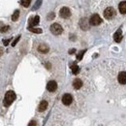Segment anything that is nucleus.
<instances>
[{
	"label": "nucleus",
	"mask_w": 126,
	"mask_h": 126,
	"mask_svg": "<svg viewBox=\"0 0 126 126\" xmlns=\"http://www.w3.org/2000/svg\"><path fill=\"white\" fill-rule=\"evenodd\" d=\"M19 17H20V11H19V10H16L15 13L13 14V16H12V20H13L14 21H16L19 20Z\"/></svg>",
	"instance_id": "nucleus-17"
},
{
	"label": "nucleus",
	"mask_w": 126,
	"mask_h": 126,
	"mask_svg": "<svg viewBox=\"0 0 126 126\" xmlns=\"http://www.w3.org/2000/svg\"><path fill=\"white\" fill-rule=\"evenodd\" d=\"M50 31H51V33L54 34V35H60V34L62 33L63 29H62V27H61L60 24H58V23H53V24H51V26H50Z\"/></svg>",
	"instance_id": "nucleus-2"
},
{
	"label": "nucleus",
	"mask_w": 126,
	"mask_h": 126,
	"mask_svg": "<svg viewBox=\"0 0 126 126\" xmlns=\"http://www.w3.org/2000/svg\"><path fill=\"white\" fill-rule=\"evenodd\" d=\"M28 126H36V121L31 120V121H30V123L28 124Z\"/></svg>",
	"instance_id": "nucleus-24"
},
{
	"label": "nucleus",
	"mask_w": 126,
	"mask_h": 126,
	"mask_svg": "<svg viewBox=\"0 0 126 126\" xmlns=\"http://www.w3.org/2000/svg\"><path fill=\"white\" fill-rule=\"evenodd\" d=\"M8 29H9V26H3L1 29H0V31H1V32H6V31H8Z\"/></svg>",
	"instance_id": "nucleus-23"
},
{
	"label": "nucleus",
	"mask_w": 126,
	"mask_h": 126,
	"mask_svg": "<svg viewBox=\"0 0 126 126\" xmlns=\"http://www.w3.org/2000/svg\"><path fill=\"white\" fill-rule=\"evenodd\" d=\"M84 52H85V50H83V51H81L79 54H78V56H77V58H78V60H81L82 58H83V56H84Z\"/></svg>",
	"instance_id": "nucleus-21"
},
{
	"label": "nucleus",
	"mask_w": 126,
	"mask_h": 126,
	"mask_svg": "<svg viewBox=\"0 0 126 126\" xmlns=\"http://www.w3.org/2000/svg\"><path fill=\"white\" fill-rule=\"evenodd\" d=\"M73 86L75 89H80L82 86H83V82L80 80V79H76L74 82H73Z\"/></svg>",
	"instance_id": "nucleus-13"
},
{
	"label": "nucleus",
	"mask_w": 126,
	"mask_h": 126,
	"mask_svg": "<svg viewBox=\"0 0 126 126\" xmlns=\"http://www.w3.org/2000/svg\"><path fill=\"white\" fill-rule=\"evenodd\" d=\"M118 9H119V12L121 14H126V1L121 2L118 5Z\"/></svg>",
	"instance_id": "nucleus-14"
},
{
	"label": "nucleus",
	"mask_w": 126,
	"mask_h": 126,
	"mask_svg": "<svg viewBox=\"0 0 126 126\" xmlns=\"http://www.w3.org/2000/svg\"><path fill=\"white\" fill-rule=\"evenodd\" d=\"M20 39H21V36H19V37H17V38H16V40H15V41L13 42V44H12V46H13V47H15V46L17 45V43L19 42V40H20Z\"/></svg>",
	"instance_id": "nucleus-22"
},
{
	"label": "nucleus",
	"mask_w": 126,
	"mask_h": 126,
	"mask_svg": "<svg viewBox=\"0 0 126 126\" xmlns=\"http://www.w3.org/2000/svg\"><path fill=\"white\" fill-rule=\"evenodd\" d=\"M9 42H10V40H4V41H3V43H4V45H5V46H8Z\"/></svg>",
	"instance_id": "nucleus-26"
},
{
	"label": "nucleus",
	"mask_w": 126,
	"mask_h": 126,
	"mask_svg": "<svg viewBox=\"0 0 126 126\" xmlns=\"http://www.w3.org/2000/svg\"><path fill=\"white\" fill-rule=\"evenodd\" d=\"M1 53H3V50H2V49H1V48H0V54H1Z\"/></svg>",
	"instance_id": "nucleus-28"
},
{
	"label": "nucleus",
	"mask_w": 126,
	"mask_h": 126,
	"mask_svg": "<svg viewBox=\"0 0 126 126\" xmlns=\"http://www.w3.org/2000/svg\"><path fill=\"white\" fill-rule=\"evenodd\" d=\"M47 89H48L49 92L55 91V90L57 89V84H56V82H54V81L49 82L48 84H47Z\"/></svg>",
	"instance_id": "nucleus-7"
},
{
	"label": "nucleus",
	"mask_w": 126,
	"mask_h": 126,
	"mask_svg": "<svg viewBox=\"0 0 126 126\" xmlns=\"http://www.w3.org/2000/svg\"><path fill=\"white\" fill-rule=\"evenodd\" d=\"M71 68H72V72H73L74 75L79 74V72H80V68H79V66H78L77 64H73V65L71 66Z\"/></svg>",
	"instance_id": "nucleus-16"
},
{
	"label": "nucleus",
	"mask_w": 126,
	"mask_h": 126,
	"mask_svg": "<svg viewBox=\"0 0 126 126\" xmlns=\"http://www.w3.org/2000/svg\"><path fill=\"white\" fill-rule=\"evenodd\" d=\"M72 102H73V97H72V95H71V94L66 93V94L63 95V97H62V103L64 104V105L69 106Z\"/></svg>",
	"instance_id": "nucleus-5"
},
{
	"label": "nucleus",
	"mask_w": 126,
	"mask_h": 126,
	"mask_svg": "<svg viewBox=\"0 0 126 126\" xmlns=\"http://www.w3.org/2000/svg\"><path fill=\"white\" fill-rule=\"evenodd\" d=\"M75 51H76V49H70V51H69V53H70V54H73V53H74Z\"/></svg>",
	"instance_id": "nucleus-27"
},
{
	"label": "nucleus",
	"mask_w": 126,
	"mask_h": 126,
	"mask_svg": "<svg viewBox=\"0 0 126 126\" xmlns=\"http://www.w3.org/2000/svg\"><path fill=\"white\" fill-rule=\"evenodd\" d=\"M16 99V94L14 91H8L5 95V99H4V105L6 107L10 106Z\"/></svg>",
	"instance_id": "nucleus-1"
},
{
	"label": "nucleus",
	"mask_w": 126,
	"mask_h": 126,
	"mask_svg": "<svg viewBox=\"0 0 126 126\" xmlns=\"http://www.w3.org/2000/svg\"><path fill=\"white\" fill-rule=\"evenodd\" d=\"M41 4H42V0H37V2H36V4H35V6L33 7V11L39 9L40 6H41Z\"/></svg>",
	"instance_id": "nucleus-20"
},
{
	"label": "nucleus",
	"mask_w": 126,
	"mask_h": 126,
	"mask_svg": "<svg viewBox=\"0 0 126 126\" xmlns=\"http://www.w3.org/2000/svg\"><path fill=\"white\" fill-rule=\"evenodd\" d=\"M118 82L121 84H126V72H120L118 74Z\"/></svg>",
	"instance_id": "nucleus-8"
},
{
	"label": "nucleus",
	"mask_w": 126,
	"mask_h": 126,
	"mask_svg": "<svg viewBox=\"0 0 126 126\" xmlns=\"http://www.w3.org/2000/svg\"><path fill=\"white\" fill-rule=\"evenodd\" d=\"M38 50H39L40 52H42V53H47V52L49 50V47H48L47 45L42 44V45H40V46L38 47Z\"/></svg>",
	"instance_id": "nucleus-12"
},
{
	"label": "nucleus",
	"mask_w": 126,
	"mask_h": 126,
	"mask_svg": "<svg viewBox=\"0 0 126 126\" xmlns=\"http://www.w3.org/2000/svg\"><path fill=\"white\" fill-rule=\"evenodd\" d=\"M89 24H90V23L88 22V20H86V19H82L81 21H80V25H81V27H82L84 30L88 29Z\"/></svg>",
	"instance_id": "nucleus-10"
},
{
	"label": "nucleus",
	"mask_w": 126,
	"mask_h": 126,
	"mask_svg": "<svg viewBox=\"0 0 126 126\" xmlns=\"http://www.w3.org/2000/svg\"><path fill=\"white\" fill-rule=\"evenodd\" d=\"M53 18H54V14H53V13H52V14H49V15L48 16V20H49V21H50L51 19H53Z\"/></svg>",
	"instance_id": "nucleus-25"
},
{
	"label": "nucleus",
	"mask_w": 126,
	"mask_h": 126,
	"mask_svg": "<svg viewBox=\"0 0 126 126\" xmlns=\"http://www.w3.org/2000/svg\"><path fill=\"white\" fill-rule=\"evenodd\" d=\"M113 39H114V41H115L116 43L121 42V40H122V32H121V29H118V30L114 33Z\"/></svg>",
	"instance_id": "nucleus-11"
},
{
	"label": "nucleus",
	"mask_w": 126,
	"mask_h": 126,
	"mask_svg": "<svg viewBox=\"0 0 126 126\" xmlns=\"http://www.w3.org/2000/svg\"><path fill=\"white\" fill-rule=\"evenodd\" d=\"M114 16H115V11H114V9L112 8V7L107 8V9L105 10V12H104V17H105L107 20H112Z\"/></svg>",
	"instance_id": "nucleus-3"
},
{
	"label": "nucleus",
	"mask_w": 126,
	"mask_h": 126,
	"mask_svg": "<svg viewBox=\"0 0 126 126\" xmlns=\"http://www.w3.org/2000/svg\"><path fill=\"white\" fill-rule=\"evenodd\" d=\"M28 30L31 31V32H33V33H42V29H40V28H34L33 26H29Z\"/></svg>",
	"instance_id": "nucleus-18"
},
{
	"label": "nucleus",
	"mask_w": 126,
	"mask_h": 126,
	"mask_svg": "<svg viewBox=\"0 0 126 126\" xmlns=\"http://www.w3.org/2000/svg\"><path fill=\"white\" fill-rule=\"evenodd\" d=\"M59 15H60V17H61V18H63V19H67V18H69V17L71 16L70 9H69V8H67V7H63V8L60 10Z\"/></svg>",
	"instance_id": "nucleus-6"
},
{
	"label": "nucleus",
	"mask_w": 126,
	"mask_h": 126,
	"mask_svg": "<svg viewBox=\"0 0 126 126\" xmlns=\"http://www.w3.org/2000/svg\"><path fill=\"white\" fill-rule=\"evenodd\" d=\"M31 3V0H21V5L23 7H28Z\"/></svg>",
	"instance_id": "nucleus-19"
},
{
	"label": "nucleus",
	"mask_w": 126,
	"mask_h": 126,
	"mask_svg": "<svg viewBox=\"0 0 126 126\" xmlns=\"http://www.w3.org/2000/svg\"><path fill=\"white\" fill-rule=\"evenodd\" d=\"M48 108V102L47 101H42L41 103H40V105H39V112H44V111H46V109Z\"/></svg>",
	"instance_id": "nucleus-15"
},
{
	"label": "nucleus",
	"mask_w": 126,
	"mask_h": 126,
	"mask_svg": "<svg viewBox=\"0 0 126 126\" xmlns=\"http://www.w3.org/2000/svg\"><path fill=\"white\" fill-rule=\"evenodd\" d=\"M102 22V20H101V18L99 17V15H97V14H94V15H92L91 16V18L89 19V23L91 24V25H99L100 23Z\"/></svg>",
	"instance_id": "nucleus-4"
},
{
	"label": "nucleus",
	"mask_w": 126,
	"mask_h": 126,
	"mask_svg": "<svg viewBox=\"0 0 126 126\" xmlns=\"http://www.w3.org/2000/svg\"><path fill=\"white\" fill-rule=\"evenodd\" d=\"M39 21H40L39 16H35L34 18H31L29 20V26H36L37 24H39Z\"/></svg>",
	"instance_id": "nucleus-9"
}]
</instances>
